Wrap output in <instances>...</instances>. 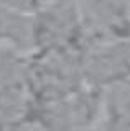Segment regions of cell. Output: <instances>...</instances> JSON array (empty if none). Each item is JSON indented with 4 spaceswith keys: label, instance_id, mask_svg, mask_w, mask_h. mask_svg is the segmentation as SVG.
Segmentation results:
<instances>
[{
    "label": "cell",
    "instance_id": "obj_2",
    "mask_svg": "<svg viewBox=\"0 0 130 131\" xmlns=\"http://www.w3.org/2000/svg\"><path fill=\"white\" fill-rule=\"evenodd\" d=\"M33 35V25H28L18 12H10L0 7V36L10 38V41L18 43Z\"/></svg>",
    "mask_w": 130,
    "mask_h": 131
},
{
    "label": "cell",
    "instance_id": "obj_3",
    "mask_svg": "<svg viewBox=\"0 0 130 131\" xmlns=\"http://www.w3.org/2000/svg\"><path fill=\"white\" fill-rule=\"evenodd\" d=\"M7 131H54L51 123L44 120L41 116H31V115H25L10 126L5 128Z\"/></svg>",
    "mask_w": 130,
    "mask_h": 131
},
{
    "label": "cell",
    "instance_id": "obj_1",
    "mask_svg": "<svg viewBox=\"0 0 130 131\" xmlns=\"http://www.w3.org/2000/svg\"><path fill=\"white\" fill-rule=\"evenodd\" d=\"M110 120L130 121V80L124 79L112 84L110 92L105 97Z\"/></svg>",
    "mask_w": 130,
    "mask_h": 131
}]
</instances>
